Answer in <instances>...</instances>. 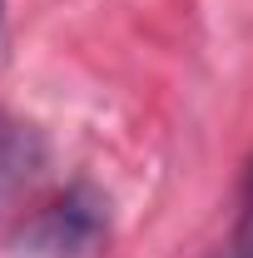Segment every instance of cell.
Returning <instances> with one entry per match:
<instances>
[{
  "label": "cell",
  "instance_id": "6da1fadb",
  "mask_svg": "<svg viewBox=\"0 0 253 258\" xmlns=\"http://www.w3.org/2000/svg\"><path fill=\"white\" fill-rule=\"evenodd\" d=\"M109 243V204L90 184H75L15 233V258H99Z\"/></svg>",
  "mask_w": 253,
  "mask_h": 258
},
{
  "label": "cell",
  "instance_id": "3957f363",
  "mask_svg": "<svg viewBox=\"0 0 253 258\" xmlns=\"http://www.w3.org/2000/svg\"><path fill=\"white\" fill-rule=\"evenodd\" d=\"M0 10H5V0H0Z\"/></svg>",
  "mask_w": 253,
  "mask_h": 258
},
{
  "label": "cell",
  "instance_id": "7a4b0ae2",
  "mask_svg": "<svg viewBox=\"0 0 253 258\" xmlns=\"http://www.w3.org/2000/svg\"><path fill=\"white\" fill-rule=\"evenodd\" d=\"M35 164H40V139H35L30 129L5 124L0 129V204L20 189V184H30Z\"/></svg>",
  "mask_w": 253,
  "mask_h": 258
}]
</instances>
